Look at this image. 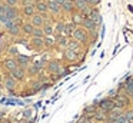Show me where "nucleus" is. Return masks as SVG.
I'll return each mask as SVG.
<instances>
[{
    "mask_svg": "<svg viewBox=\"0 0 133 123\" xmlns=\"http://www.w3.org/2000/svg\"><path fill=\"white\" fill-rule=\"evenodd\" d=\"M0 4H2V2H0Z\"/></svg>",
    "mask_w": 133,
    "mask_h": 123,
    "instance_id": "c03bdc74",
    "label": "nucleus"
},
{
    "mask_svg": "<svg viewBox=\"0 0 133 123\" xmlns=\"http://www.w3.org/2000/svg\"><path fill=\"white\" fill-rule=\"evenodd\" d=\"M89 17L96 23V24H99V23H100V14H99V11H97V10H93V11H92V14H90Z\"/></svg>",
    "mask_w": 133,
    "mask_h": 123,
    "instance_id": "5701e85b",
    "label": "nucleus"
},
{
    "mask_svg": "<svg viewBox=\"0 0 133 123\" xmlns=\"http://www.w3.org/2000/svg\"><path fill=\"white\" fill-rule=\"evenodd\" d=\"M96 26H97V24H96V23L93 22L90 17H84V19H83V23H82V27H83V29H87V30H93Z\"/></svg>",
    "mask_w": 133,
    "mask_h": 123,
    "instance_id": "ddd939ff",
    "label": "nucleus"
},
{
    "mask_svg": "<svg viewBox=\"0 0 133 123\" xmlns=\"http://www.w3.org/2000/svg\"><path fill=\"white\" fill-rule=\"evenodd\" d=\"M10 74H12L16 80H23L24 76H26V69L22 67V66H17L16 69H13V70L10 72Z\"/></svg>",
    "mask_w": 133,
    "mask_h": 123,
    "instance_id": "7ed1b4c3",
    "label": "nucleus"
},
{
    "mask_svg": "<svg viewBox=\"0 0 133 123\" xmlns=\"http://www.w3.org/2000/svg\"><path fill=\"white\" fill-rule=\"evenodd\" d=\"M60 67H62V66L59 64V62H56V60H50V62L47 63V70H49L50 73H55L56 74Z\"/></svg>",
    "mask_w": 133,
    "mask_h": 123,
    "instance_id": "f8f14e48",
    "label": "nucleus"
},
{
    "mask_svg": "<svg viewBox=\"0 0 133 123\" xmlns=\"http://www.w3.org/2000/svg\"><path fill=\"white\" fill-rule=\"evenodd\" d=\"M35 7H36V11H39L40 14H46L47 11H49V7H47V2H44V0L36 2V3H35Z\"/></svg>",
    "mask_w": 133,
    "mask_h": 123,
    "instance_id": "423d86ee",
    "label": "nucleus"
},
{
    "mask_svg": "<svg viewBox=\"0 0 133 123\" xmlns=\"http://www.w3.org/2000/svg\"><path fill=\"white\" fill-rule=\"evenodd\" d=\"M80 11H82V16H83V17H89L90 14H92L93 9H92V7H89V6H86V7H84L83 10H80Z\"/></svg>",
    "mask_w": 133,
    "mask_h": 123,
    "instance_id": "c85d7f7f",
    "label": "nucleus"
},
{
    "mask_svg": "<svg viewBox=\"0 0 133 123\" xmlns=\"http://www.w3.org/2000/svg\"><path fill=\"white\" fill-rule=\"evenodd\" d=\"M55 43H56V37H53V36H44V46L50 47V46H53Z\"/></svg>",
    "mask_w": 133,
    "mask_h": 123,
    "instance_id": "4be33fe9",
    "label": "nucleus"
},
{
    "mask_svg": "<svg viewBox=\"0 0 133 123\" xmlns=\"http://www.w3.org/2000/svg\"><path fill=\"white\" fill-rule=\"evenodd\" d=\"M37 80H39V82H40V83H42V85H43V83H44V82H46V80H47V77H46V76H44V74H42V73H39V74H37Z\"/></svg>",
    "mask_w": 133,
    "mask_h": 123,
    "instance_id": "2f4dec72",
    "label": "nucleus"
},
{
    "mask_svg": "<svg viewBox=\"0 0 133 123\" xmlns=\"http://www.w3.org/2000/svg\"><path fill=\"white\" fill-rule=\"evenodd\" d=\"M43 31H44V36H53V33H55V27H53L52 24H50V23H44L43 24Z\"/></svg>",
    "mask_w": 133,
    "mask_h": 123,
    "instance_id": "f3484780",
    "label": "nucleus"
},
{
    "mask_svg": "<svg viewBox=\"0 0 133 123\" xmlns=\"http://www.w3.org/2000/svg\"><path fill=\"white\" fill-rule=\"evenodd\" d=\"M76 30V24H75V23H66V33H64V34H72L73 33V31H75Z\"/></svg>",
    "mask_w": 133,
    "mask_h": 123,
    "instance_id": "a878e982",
    "label": "nucleus"
},
{
    "mask_svg": "<svg viewBox=\"0 0 133 123\" xmlns=\"http://www.w3.org/2000/svg\"><path fill=\"white\" fill-rule=\"evenodd\" d=\"M23 14L27 17H32L33 14H36V7L35 4H29V6H23Z\"/></svg>",
    "mask_w": 133,
    "mask_h": 123,
    "instance_id": "2eb2a0df",
    "label": "nucleus"
},
{
    "mask_svg": "<svg viewBox=\"0 0 133 123\" xmlns=\"http://www.w3.org/2000/svg\"><path fill=\"white\" fill-rule=\"evenodd\" d=\"M32 37H44V31H43V29H42V27H35Z\"/></svg>",
    "mask_w": 133,
    "mask_h": 123,
    "instance_id": "393cba45",
    "label": "nucleus"
},
{
    "mask_svg": "<svg viewBox=\"0 0 133 123\" xmlns=\"http://www.w3.org/2000/svg\"><path fill=\"white\" fill-rule=\"evenodd\" d=\"M99 2H100V0H90V4L96 6V4H99Z\"/></svg>",
    "mask_w": 133,
    "mask_h": 123,
    "instance_id": "58836bf2",
    "label": "nucleus"
},
{
    "mask_svg": "<svg viewBox=\"0 0 133 123\" xmlns=\"http://www.w3.org/2000/svg\"><path fill=\"white\" fill-rule=\"evenodd\" d=\"M6 14H7V17H9L10 20H17L19 17V10L15 7V6H9L7 7V11H6Z\"/></svg>",
    "mask_w": 133,
    "mask_h": 123,
    "instance_id": "1a4fd4ad",
    "label": "nucleus"
},
{
    "mask_svg": "<svg viewBox=\"0 0 133 123\" xmlns=\"http://www.w3.org/2000/svg\"><path fill=\"white\" fill-rule=\"evenodd\" d=\"M16 83H17V80H16L12 74H10V76H6L4 80H3V86L7 89V90H13V89L16 87Z\"/></svg>",
    "mask_w": 133,
    "mask_h": 123,
    "instance_id": "20e7f679",
    "label": "nucleus"
},
{
    "mask_svg": "<svg viewBox=\"0 0 133 123\" xmlns=\"http://www.w3.org/2000/svg\"><path fill=\"white\" fill-rule=\"evenodd\" d=\"M7 4H9V6H16V4H17V3H19V0H7Z\"/></svg>",
    "mask_w": 133,
    "mask_h": 123,
    "instance_id": "4c0bfd02",
    "label": "nucleus"
},
{
    "mask_svg": "<svg viewBox=\"0 0 133 123\" xmlns=\"http://www.w3.org/2000/svg\"><path fill=\"white\" fill-rule=\"evenodd\" d=\"M72 36L75 37L77 42H86V40H87L86 33H84V30H82V29H76V30L72 33Z\"/></svg>",
    "mask_w": 133,
    "mask_h": 123,
    "instance_id": "6e6552de",
    "label": "nucleus"
},
{
    "mask_svg": "<svg viewBox=\"0 0 133 123\" xmlns=\"http://www.w3.org/2000/svg\"><path fill=\"white\" fill-rule=\"evenodd\" d=\"M67 50H77L79 49V43H77V40H76V42H69V44H67Z\"/></svg>",
    "mask_w": 133,
    "mask_h": 123,
    "instance_id": "cd10ccee",
    "label": "nucleus"
},
{
    "mask_svg": "<svg viewBox=\"0 0 133 123\" xmlns=\"http://www.w3.org/2000/svg\"><path fill=\"white\" fill-rule=\"evenodd\" d=\"M55 31H56V33H59V34H64V33H66V23L59 22L57 24H56V27H55Z\"/></svg>",
    "mask_w": 133,
    "mask_h": 123,
    "instance_id": "6ab92c4d",
    "label": "nucleus"
},
{
    "mask_svg": "<svg viewBox=\"0 0 133 123\" xmlns=\"http://www.w3.org/2000/svg\"><path fill=\"white\" fill-rule=\"evenodd\" d=\"M75 4H76V9H79V10H83V9L86 7V6L89 4V3L84 2V0H77V2L75 3Z\"/></svg>",
    "mask_w": 133,
    "mask_h": 123,
    "instance_id": "bb28decb",
    "label": "nucleus"
},
{
    "mask_svg": "<svg viewBox=\"0 0 133 123\" xmlns=\"http://www.w3.org/2000/svg\"><path fill=\"white\" fill-rule=\"evenodd\" d=\"M66 74H67V70H66V69H63V67H60V69H59V72L56 73V76H57V77H63V76H66Z\"/></svg>",
    "mask_w": 133,
    "mask_h": 123,
    "instance_id": "7c9ffc66",
    "label": "nucleus"
},
{
    "mask_svg": "<svg viewBox=\"0 0 133 123\" xmlns=\"http://www.w3.org/2000/svg\"><path fill=\"white\" fill-rule=\"evenodd\" d=\"M124 116H126V117H127V120L130 122V120L133 119V110H127V112H124Z\"/></svg>",
    "mask_w": 133,
    "mask_h": 123,
    "instance_id": "72a5a7b5",
    "label": "nucleus"
},
{
    "mask_svg": "<svg viewBox=\"0 0 133 123\" xmlns=\"http://www.w3.org/2000/svg\"><path fill=\"white\" fill-rule=\"evenodd\" d=\"M64 59L69 60V62H75V60L77 59V53H76L75 50H66V53H64Z\"/></svg>",
    "mask_w": 133,
    "mask_h": 123,
    "instance_id": "a211bd4d",
    "label": "nucleus"
},
{
    "mask_svg": "<svg viewBox=\"0 0 133 123\" xmlns=\"http://www.w3.org/2000/svg\"><path fill=\"white\" fill-rule=\"evenodd\" d=\"M16 62H17V64H19V66H22V67L26 69L27 66H29V63H30V57L19 53L17 56H16Z\"/></svg>",
    "mask_w": 133,
    "mask_h": 123,
    "instance_id": "0eeeda50",
    "label": "nucleus"
},
{
    "mask_svg": "<svg viewBox=\"0 0 133 123\" xmlns=\"http://www.w3.org/2000/svg\"><path fill=\"white\" fill-rule=\"evenodd\" d=\"M22 6H29V4H35V0H20Z\"/></svg>",
    "mask_w": 133,
    "mask_h": 123,
    "instance_id": "f704fd0d",
    "label": "nucleus"
},
{
    "mask_svg": "<svg viewBox=\"0 0 133 123\" xmlns=\"http://www.w3.org/2000/svg\"><path fill=\"white\" fill-rule=\"evenodd\" d=\"M27 72H29L30 76H37V74L40 73L42 70H40V69H39L36 64H30V66H29V69H27Z\"/></svg>",
    "mask_w": 133,
    "mask_h": 123,
    "instance_id": "aec40b11",
    "label": "nucleus"
},
{
    "mask_svg": "<svg viewBox=\"0 0 133 123\" xmlns=\"http://www.w3.org/2000/svg\"><path fill=\"white\" fill-rule=\"evenodd\" d=\"M69 2H72V3H76V2H77V0H69Z\"/></svg>",
    "mask_w": 133,
    "mask_h": 123,
    "instance_id": "a19ab883",
    "label": "nucleus"
},
{
    "mask_svg": "<svg viewBox=\"0 0 133 123\" xmlns=\"http://www.w3.org/2000/svg\"><path fill=\"white\" fill-rule=\"evenodd\" d=\"M56 2H57V3H59V4H60V6H62V4H63V3H64V2H66V0H56Z\"/></svg>",
    "mask_w": 133,
    "mask_h": 123,
    "instance_id": "ea45409f",
    "label": "nucleus"
},
{
    "mask_svg": "<svg viewBox=\"0 0 133 123\" xmlns=\"http://www.w3.org/2000/svg\"><path fill=\"white\" fill-rule=\"evenodd\" d=\"M46 23V14L36 13L32 16V24L35 27H43V24Z\"/></svg>",
    "mask_w": 133,
    "mask_h": 123,
    "instance_id": "f03ea898",
    "label": "nucleus"
},
{
    "mask_svg": "<svg viewBox=\"0 0 133 123\" xmlns=\"http://www.w3.org/2000/svg\"><path fill=\"white\" fill-rule=\"evenodd\" d=\"M9 54L10 56H17L19 54V51H17V47H16V46H12V47H9Z\"/></svg>",
    "mask_w": 133,
    "mask_h": 123,
    "instance_id": "c756f323",
    "label": "nucleus"
},
{
    "mask_svg": "<svg viewBox=\"0 0 133 123\" xmlns=\"http://www.w3.org/2000/svg\"><path fill=\"white\" fill-rule=\"evenodd\" d=\"M35 64H36V66H37V67H39V69H40V70H42V69H43V67H44V60H39V62H36V63H35Z\"/></svg>",
    "mask_w": 133,
    "mask_h": 123,
    "instance_id": "e433bc0d",
    "label": "nucleus"
},
{
    "mask_svg": "<svg viewBox=\"0 0 133 123\" xmlns=\"http://www.w3.org/2000/svg\"><path fill=\"white\" fill-rule=\"evenodd\" d=\"M83 19H84V17L82 16V14H73V16H72V22L75 23L76 26H77V24L82 26V23H83Z\"/></svg>",
    "mask_w": 133,
    "mask_h": 123,
    "instance_id": "412c9836",
    "label": "nucleus"
},
{
    "mask_svg": "<svg viewBox=\"0 0 133 123\" xmlns=\"http://www.w3.org/2000/svg\"><path fill=\"white\" fill-rule=\"evenodd\" d=\"M33 30H35V26L32 24V22L30 23H23V24H22V31H23L26 36H32Z\"/></svg>",
    "mask_w": 133,
    "mask_h": 123,
    "instance_id": "4468645a",
    "label": "nucleus"
},
{
    "mask_svg": "<svg viewBox=\"0 0 133 123\" xmlns=\"http://www.w3.org/2000/svg\"><path fill=\"white\" fill-rule=\"evenodd\" d=\"M62 9H63L64 11H67V13H70V11L73 10V3L69 2V0H66V2L62 4Z\"/></svg>",
    "mask_w": 133,
    "mask_h": 123,
    "instance_id": "b1692460",
    "label": "nucleus"
},
{
    "mask_svg": "<svg viewBox=\"0 0 133 123\" xmlns=\"http://www.w3.org/2000/svg\"><path fill=\"white\" fill-rule=\"evenodd\" d=\"M95 106H99V109L103 112H106V113H109V112H112L113 109H115V100L112 99H104V100H100V102H95L93 103Z\"/></svg>",
    "mask_w": 133,
    "mask_h": 123,
    "instance_id": "f257e3e1",
    "label": "nucleus"
},
{
    "mask_svg": "<svg viewBox=\"0 0 133 123\" xmlns=\"http://www.w3.org/2000/svg\"><path fill=\"white\" fill-rule=\"evenodd\" d=\"M3 64H4V67H6L9 72H12L13 69H16V67L19 66L17 62H16V59H12V57H9V59H4Z\"/></svg>",
    "mask_w": 133,
    "mask_h": 123,
    "instance_id": "9b49d317",
    "label": "nucleus"
},
{
    "mask_svg": "<svg viewBox=\"0 0 133 123\" xmlns=\"http://www.w3.org/2000/svg\"><path fill=\"white\" fill-rule=\"evenodd\" d=\"M7 7H9V4H0V14H4L7 11Z\"/></svg>",
    "mask_w": 133,
    "mask_h": 123,
    "instance_id": "473e14b6",
    "label": "nucleus"
},
{
    "mask_svg": "<svg viewBox=\"0 0 133 123\" xmlns=\"http://www.w3.org/2000/svg\"><path fill=\"white\" fill-rule=\"evenodd\" d=\"M44 46V37H32V47L39 50Z\"/></svg>",
    "mask_w": 133,
    "mask_h": 123,
    "instance_id": "9d476101",
    "label": "nucleus"
},
{
    "mask_svg": "<svg viewBox=\"0 0 133 123\" xmlns=\"http://www.w3.org/2000/svg\"><path fill=\"white\" fill-rule=\"evenodd\" d=\"M56 42H57V44L60 46V47H67V44H69V42H67V39L63 36V34H59L56 33Z\"/></svg>",
    "mask_w": 133,
    "mask_h": 123,
    "instance_id": "dca6fc26",
    "label": "nucleus"
},
{
    "mask_svg": "<svg viewBox=\"0 0 133 123\" xmlns=\"http://www.w3.org/2000/svg\"><path fill=\"white\" fill-rule=\"evenodd\" d=\"M3 123H12V122H3Z\"/></svg>",
    "mask_w": 133,
    "mask_h": 123,
    "instance_id": "37998d69",
    "label": "nucleus"
},
{
    "mask_svg": "<svg viewBox=\"0 0 133 123\" xmlns=\"http://www.w3.org/2000/svg\"><path fill=\"white\" fill-rule=\"evenodd\" d=\"M47 7H49V11H52L53 14H59L62 10V6L56 0H47Z\"/></svg>",
    "mask_w": 133,
    "mask_h": 123,
    "instance_id": "39448f33",
    "label": "nucleus"
},
{
    "mask_svg": "<svg viewBox=\"0 0 133 123\" xmlns=\"http://www.w3.org/2000/svg\"><path fill=\"white\" fill-rule=\"evenodd\" d=\"M77 123H93L92 122V120H90L89 119V117H86V116H83V117H82V119L80 120H79V122Z\"/></svg>",
    "mask_w": 133,
    "mask_h": 123,
    "instance_id": "c9c22d12",
    "label": "nucleus"
},
{
    "mask_svg": "<svg viewBox=\"0 0 133 123\" xmlns=\"http://www.w3.org/2000/svg\"><path fill=\"white\" fill-rule=\"evenodd\" d=\"M84 2H87V3H89V4H90V0H84Z\"/></svg>",
    "mask_w": 133,
    "mask_h": 123,
    "instance_id": "79ce46f5",
    "label": "nucleus"
}]
</instances>
